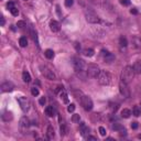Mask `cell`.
Listing matches in <instances>:
<instances>
[{"label":"cell","mask_w":141,"mask_h":141,"mask_svg":"<svg viewBox=\"0 0 141 141\" xmlns=\"http://www.w3.org/2000/svg\"><path fill=\"white\" fill-rule=\"evenodd\" d=\"M135 69H134V66H126L125 68L122 69V72H121V81L122 82H125V83H129L132 81V78H134L135 76Z\"/></svg>","instance_id":"cell-1"},{"label":"cell","mask_w":141,"mask_h":141,"mask_svg":"<svg viewBox=\"0 0 141 141\" xmlns=\"http://www.w3.org/2000/svg\"><path fill=\"white\" fill-rule=\"evenodd\" d=\"M96 78H97L99 84L104 85V86H107L111 83V75L108 72H106V71H100Z\"/></svg>","instance_id":"cell-2"},{"label":"cell","mask_w":141,"mask_h":141,"mask_svg":"<svg viewBox=\"0 0 141 141\" xmlns=\"http://www.w3.org/2000/svg\"><path fill=\"white\" fill-rule=\"evenodd\" d=\"M73 66H74V69H75L77 73H81L83 71H85L86 64L80 57H73Z\"/></svg>","instance_id":"cell-3"},{"label":"cell","mask_w":141,"mask_h":141,"mask_svg":"<svg viewBox=\"0 0 141 141\" xmlns=\"http://www.w3.org/2000/svg\"><path fill=\"white\" fill-rule=\"evenodd\" d=\"M40 71H41V74H42L45 78H48V80H50V81H54L56 78L55 74L53 73V71L50 69L49 67H46V66L41 65L40 66Z\"/></svg>","instance_id":"cell-4"},{"label":"cell","mask_w":141,"mask_h":141,"mask_svg":"<svg viewBox=\"0 0 141 141\" xmlns=\"http://www.w3.org/2000/svg\"><path fill=\"white\" fill-rule=\"evenodd\" d=\"M81 104L83 106V108H84L86 111H89L93 109V100L90 99V97L88 96H82L81 97Z\"/></svg>","instance_id":"cell-5"},{"label":"cell","mask_w":141,"mask_h":141,"mask_svg":"<svg viewBox=\"0 0 141 141\" xmlns=\"http://www.w3.org/2000/svg\"><path fill=\"white\" fill-rule=\"evenodd\" d=\"M99 72H100V69H99V67H98L97 65H95V64H89L88 66H87L86 73H87V75H88L89 77L96 78V77L98 76Z\"/></svg>","instance_id":"cell-6"},{"label":"cell","mask_w":141,"mask_h":141,"mask_svg":"<svg viewBox=\"0 0 141 141\" xmlns=\"http://www.w3.org/2000/svg\"><path fill=\"white\" fill-rule=\"evenodd\" d=\"M119 92L123 97H126V98L130 97V89H129V87H128V84L122 81H120V83H119Z\"/></svg>","instance_id":"cell-7"},{"label":"cell","mask_w":141,"mask_h":141,"mask_svg":"<svg viewBox=\"0 0 141 141\" xmlns=\"http://www.w3.org/2000/svg\"><path fill=\"white\" fill-rule=\"evenodd\" d=\"M17 100H18L19 105H20V107H21V109L23 111H28L29 109H30V100H29L27 97H24V96L18 97Z\"/></svg>","instance_id":"cell-8"},{"label":"cell","mask_w":141,"mask_h":141,"mask_svg":"<svg viewBox=\"0 0 141 141\" xmlns=\"http://www.w3.org/2000/svg\"><path fill=\"white\" fill-rule=\"evenodd\" d=\"M29 127H30V121H29V119L27 117H22L19 121L20 131H21L22 134H26V132L28 131V129H29Z\"/></svg>","instance_id":"cell-9"},{"label":"cell","mask_w":141,"mask_h":141,"mask_svg":"<svg viewBox=\"0 0 141 141\" xmlns=\"http://www.w3.org/2000/svg\"><path fill=\"white\" fill-rule=\"evenodd\" d=\"M86 20H87V22H89V23H99V21H100L98 15L95 14L93 11L86 12Z\"/></svg>","instance_id":"cell-10"},{"label":"cell","mask_w":141,"mask_h":141,"mask_svg":"<svg viewBox=\"0 0 141 141\" xmlns=\"http://www.w3.org/2000/svg\"><path fill=\"white\" fill-rule=\"evenodd\" d=\"M0 88H1V92L2 93L11 92V90L14 88V85L12 84L11 82H6V83H2L1 86H0Z\"/></svg>","instance_id":"cell-11"},{"label":"cell","mask_w":141,"mask_h":141,"mask_svg":"<svg viewBox=\"0 0 141 141\" xmlns=\"http://www.w3.org/2000/svg\"><path fill=\"white\" fill-rule=\"evenodd\" d=\"M80 130H81V135H82L83 137H86V138H87V136H88V132H89V129H88V127L86 126L85 122H81Z\"/></svg>","instance_id":"cell-12"},{"label":"cell","mask_w":141,"mask_h":141,"mask_svg":"<svg viewBox=\"0 0 141 141\" xmlns=\"http://www.w3.org/2000/svg\"><path fill=\"white\" fill-rule=\"evenodd\" d=\"M50 29H51L52 32H59L61 30V27H60V23L53 20V21L50 22Z\"/></svg>","instance_id":"cell-13"},{"label":"cell","mask_w":141,"mask_h":141,"mask_svg":"<svg viewBox=\"0 0 141 141\" xmlns=\"http://www.w3.org/2000/svg\"><path fill=\"white\" fill-rule=\"evenodd\" d=\"M1 119L5 122H9L13 119V116H12V114L10 111H5V113H2V115H1Z\"/></svg>","instance_id":"cell-14"},{"label":"cell","mask_w":141,"mask_h":141,"mask_svg":"<svg viewBox=\"0 0 141 141\" xmlns=\"http://www.w3.org/2000/svg\"><path fill=\"white\" fill-rule=\"evenodd\" d=\"M45 115L49 116V117H54L56 115V110L53 106H48L46 108H45Z\"/></svg>","instance_id":"cell-15"},{"label":"cell","mask_w":141,"mask_h":141,"mask_svg":"<svg viewBox=\"0 0 141 141\" xmlns=\"http://www.w3.org/2000/svg\"><path fill=\"white\" fill-rule=\"evenodd\" d=\"M46 137L49 140H52L53 138L55 137V132H54V129H53L52 126H49L48 127V130H46Z\"/></svg>","instance_id":"cell-16"},{"label":"cell","mask_w":141,"mask_h":141,"mask_svg":"<svg viewBox=\"0 0 141 141\" xmlns=\"http://www.w3.org/2000/svg\"><path fill=\"white\" fill-rule=\"evenodd\" d=\"M113 129L116 130V131H119L121 135H122V132H123L125 135H126V132H127L126 129L123 128V126H121L120 123H114V125H113Z\"/></svg>","instance_id":"cell-17"},{"label":"cell","mask_w":141,"mask_h":141,"mask_svg":"<svg viewBox=\"0 0 141 141\" xmlns=\"http://www.w3.org/2000/svg\"><path fill=\"white\" fill-rule=\"evenodd\" d=\"M22 80L24 83H30L31 82V76H30V74H29V72L24 71L22 73Z\"/></svg>","instance_id":"cell-18"},{"label":"cell","mask_w":141,"mask_h":141,"mask_svg":"<svg viewBox=\"0 0 141 141\" xmlns=\"http://www.w3.org/2000/svg\"><path fill=\"white\" fill-rule=\"evenodd\" d=\"M104 60H105V62H107V63H110V62H113L115 60V56L111 54V53H107V54L104 56Z\"/></svg>","instance_id":"cell-19"},{"label":"cell","mask_w":141,"mask_h":141,"mask_svg":"<svg viewBox=\"0 0 141 141\" xmlns=\"http://www.w3.org/2000/svg\"><path fill=\"white\" fill-rule=\"evenodd\" d=\"M134 69L137 74H141V61L136 62V64L134 65Z\"/></svg>","instance_id":"cell-20"},{"label":"cell","mask_w":141,"mask_h":141,"mask_svg":"<svg viewBox=\"0 0 141 141\" xmlns=\"http://www.w3.org/2000/svg\"><path fill=\"white\" fill-rule=\"evenodd\" d=\"M131 115H132V113H131V110H129V109L125 108V109L121 110V116H122L123 118H129Z\"/></svg>","instance_id":"cell-21"},{"label":"cell","mask_w":141,"mask_h":141,"mask_svg":"<svg viewBox=\"0 0 141 141\" xmlns=\"http://www.w3.org/2000/svg\"><path fill=\"white\" fill-rule=\"evenodd\" d=\"M132 115L134 116H136V117H138V116H140V114H141V108L139 106H135L134 108H132Z\"/></svg>","instance_id":"cell-22"},{"label":"cell","mask_w":141,"mask_h":141,"mask_svg":"<svg viewBox=\"0 0 141 141\" xmlns=\"http://www.w3.org/2000/svg\"><path fill=\"white\" fill-rule=\"evenodd\" d=\"M44 55L46 56V59H49V60H51V59H53L54 57V52H53V50H46V51L44 52Z\"/></svg>","instance_id":"cell-23"},{"label":"cell","mask_w":141,"mask_h":141,"mask_svg":"<svg viewBox=\"0 0 141 141\" xmlns=\"http://www.w3.org/2000/svg\"><path fill=\"white\" fill-rule=\"evenodd\" d=\"M19 44H20V46H21V48H26L27 46V45H28V40H27L26 36H21V38H20Z\"/></svg>","instance_id":"cell-24"},{"label":"cell","mask_w":141,"mask_h":141,"mask_svg":"<svg viewBox=\"0 0 141 141\" xmlns=\"http://www.w3.org/2000/svg\"><path fill=\"white\" fill-rule=\"evenodd\" d=\"M94 53H95V52H94V50H93V49H85L84 51H83V54H84L85 56H89V57H90V56H93V55H94Z\"/></svg>","instance_id":"cell-25"},{"label":"cell","mask_w":141,"mask_h":141,"mask_svg":"<svg viewBox=\"0 0 141 141\" xmlns=\"http://www.w3.org/2000/svg\"><path fill=\"white\" fill-rule=\"evenodd\" d=\"M119 44H120V46H123V48H126L127 45H128V41H127V38H125V36H120V39H119Z\"/></svg>","instance_id":"cell-26"},{"label":"cell","mask_w":141,"mask_h":141,"mask_svg":"<svg viewBox=\"0 0 141 141\" xmlns=\"http://www.w3.org/2000/svg\"><path fill=\"white\" fill-rule=\"evenodd\" d=\"M31 36H32V40L34 41V42L39 45V42H38V35H36V32H35L34 30H33L32 28H31Z\"/></svg>","instance_id":"cell-27"},{"label":"cell","mask_w":141,"mask_h":141,"mask_svg":"<svg viewBox=\"0 0 141 141\" xmlns=\"http://www.w3.org/2000/svg\"><path fill=\"white\" fill-rule=\"evenodd\" d=\"M61 98L63 99V101L65 104H67L68 103V98H67V94H66L64 90H62V93H61Z\"/></svg>","instance_id":"cell-28"},{"label":"cell","mask_w":141,"mask_h":141,"mask_svg":"<svg viewBox=\"0 0 141 141\" xmlns=\"http://www.w3.org/2000/svg\"><path fill=\"white\" fill-rule=\"evenodd\" d=\"M80 120H81L80 115H77V114H74V115L72 116V121H73V122L77 123V122H80Z\"/></svg>","instance_id":"cell-29"},{"label":"cell","mask_w":141,"mask_h":141,"mask_svg":"<svg viewBox=\"0 0 141 141\" xmlns=\"http://www.w3.org/2000/svg\"><path fill=\"white\" fill-rule=\"evenodd\" d=\"M60 130H61V136H65V134L67 132V130H66V126L64 125V123H62Z\"/></svg>","instance_id":"cell-30"},{"label":"cell","mask_w":141,"mask_h":141,"mask_svg":"<svg viewBox=\"0 0 141 141\" xmlns=\"http://www.w3.org/2000/svg\"><path fill=\"white\" fill-rule=\"evenodd\" d=\"M31 94L33 95V96H38V95H39V89L36 88V87H32V88H31Z\"/></svg>","instance_id":"cell-31"},{"label":"cell","mask_w":141,"mask_h":141,"mask_svg":"<svg viewBox=\"0 0 141 141\" xmlns=\"http://www.w3.org/2000/svg\"><path fill=\"white\" fill-rule=\"evenodd\" d=\"M10 12H11L12 15H18V14H19V10L17 9L15 7H13L12 9H10Z\"/></svg>","instance_id":"cell-32"},{"label":"cell","mask_w":141,"mask_h":141,"mask_svg":"<svg viewBox=\"0 0 141 141\" xmlns=\"http://www.w3.org/2000/svg\"><path fill=\"white\" fill-rule=\"evenodd\" d=\"M74 110H75V105H74V104H71V105H68V107H67V111H68V113H73Z\"/></svg>","instance_id":"cell-33"},{"label":"cell","mask_w":141,"mask_h":141,"mask_svg":"<svg viewBox=\"0 0 141 141\" xmlns=\"http://www.w3.org/2000/svg\"><path fill=\"white\" fill-rule=\"evenodd\" d=\"M73 3H74V0H65V6L66 7H72L73 6Z\"/></svg>","instance_id":"cell-34"},{"label":"cell","mask_w":141,"mask_h":141,"mask_svg":"<svg viewBox=\"0 0 141 141\" xmlns=\"http://www.w3.org/2000/svg\"><path fill=\"white\" fill-rule=\"evenodd\" d=\"M120 3H121L122 6H129L130 1H129V0H120Z\"/></svg>","instance_id":"cell-35"},{"label":"cell","mask_w":141,"mask_h":141,"mask_svg":"<svg viewBox=\"0 0 141 141\" xmlns=\"http://www.w3.org/2000/svg\"><path fill=\"white\" fill-rule=\"evenodd\" d=\"M99 132L101 136H106V129L104 127H99Z\"/></svg>","instance_id":"cell-36"},{"label":"cell","mask_w":141,"mask_h":141,"mask_svg":"<svg viewBox=\"0 0 141 141\" xmlns=\"http://www.w3.org/2000/svg\"><path fill=\"white\" fill-rule=\"evenodd\" d=\"M39 103H40V105H43V106H44V104L46 103V99H45V97H41L40 100H39Z\"/></svg>","instance_id":"cell-37"},{"label":"cell","mask_w":141,"mask_h":141,"mask_svg":"<svg viewBox=\"0 0 141 141\" xmlns=\"http://www.w3.org/2000/svg\"><path fill=\"white\" fill-rule=\"evenodd\" d=\"M63 88H64L63 85H59L56 87V89H55V93H59V92H61V90H63Z\"/></svg>","instance_id":"cell-38"},{"label":"cell","mask_w":141,"mask_h":141,"mask_svg":"<svg viewBox=\"0 0 141 141\" xmlns=\"http://www.w3.org/2000/svg\"><path fill=\"white\" fill-rule=\"evenodd\" d=\"M17 26H18L19 28H23V27H26V23H24L23 21H18V23H17Z\"/></svg>","instance_id":"cell-39"},{"label":"cell","mask_w":141,"mask_h":141,"mask_svg":"<svg viewBox=\"0 0 141 141\" xmlns=\"http://www.w3.org/2000/svg\"><path fill=\"white\" fill-rule=\"evenodd\" d=\"M14 7V5H13V2H12V1H10V2H8V5H7V8H8V9H12V8H13Z\"/></svg>","instance_id":"cell-40"},{"label":"cell","mask_w":141,"mask_h":141,"mask_svg":"<svg viewBox=\"0 0 141 141\" xmlns=\"http://www.w3.org/2000/svg\"><path fill=\"white\" fill-rule=\"evenodd\" d=\"M56 12H57V14H59L60 17H62V12H61V8H60V6H56Z\"/></svg>","instance_id":"cell-41"},{"label":"cell","mask_w":141,"mask_h":141,"mask_svg":"<svg viewBox=\"0 0 141 141\" xmlns=\"http://www.w3.org/2000/svg\"><path fill=\"white\" fill-rule=\"evenodd\" d=\"M131 128H132V129H137V128H138V123H137V122H132L131 123Z\"/></svg>","instance_id":"cell-42"},{"label":"cell","mask_w":141,"mask_h":141,"mask_svg":"<svg viewBox=\"0 0 141 141\" xmlns=\"http://www.w3.org/2000/svg\"><path fill=\"white\" fill-rule=\"evenodd\" d=\"M87 139H88V140H96V138L93 137V136H87Z\"/></svg>","instance_id":"cell-43"},{"label":"cell","mask_w":141,"mask_h":141,"mask_svg":"<svg viewBox=\"0 0 141 141\" xmlns=\"http://www.w3.org/2000/svg\"><path fill=\"white\" fill-rule=\"evenodd\" d=\"M130 12H131L132 14H137V13H138V11H137L136 9H131V10H130Z\"/></svg>","instance_id":"cell-44"},{"label":"cell","mask_w":141,"mask_h":141,"mask_svg":"<svg viewBox=\"0 0 141 141\" xmlns=\"http://www.w3.org/2000/svg\"><path fill=\"white\" fill-rule=\"evenodd\" d=\"M1 26H5V18L1 17Z\"/></svg>","instance_id":"cell-45"},{"label":"cell","mask_w":141,"mask_h":141,"mask_svg":"<svg viewBox=\"0 0 141 141\" xmlns=\"http://www.w3.org/2000/svg\"><path fill=\"white\" fill-rule=\"evenodd\" d=\"M48 1H50V2H51V1H53V0H48Z\"/></svg>","instance_id":"cell-46"},{"label":"cell","mask_w":141,"mask_h":141,"mask_svg":"<svg viewBox=\"0 0 141 141\" xmlns=\"http://www.w3.org/2000/svg\"><path fill=\"white\" fill-rule=\"evenodd\" d=\"M139 138H140V139H141V135H139Z\"/></svg>","instance_id":"cell-47"},{"label":"cell","mask_w":141,"mask_h":141,"mask_svg":"<svg viewBox=\"0 0 141 141\" xmlns=\"http://www.w3.org/2000/svg\"><path fill=\"white\" fill-rule=\"evenodd\" d=\"M26 1H27V0H26Z\"/></svg>","instance_id":"cell-48"}]
</instances>
